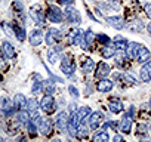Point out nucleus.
<instances>
[{
  "mask_svg": "<svg viewBox=\"0 0 151 142\" xmlns=\"http://www.w3.org/2000/svg\"><path fill=\"white\" fill-rule=\"evenodd\" d=\"M96 39H98L99 43H104V44H108V43H110V37H108L107 34H99Z\"/></svg>",
  "mask_w": 151,
  "mask_h": 142,
  "instance_id": "nucleus-35",
  "label": "nucleus"
},
{
  "mask_svg": "<svg viewBox=\"0 0 151 142\" xmlns=\"http://www.w3.org/2000/svg\"><path fill=\"white\" fill-rule=\"evenodd\" d=\"M17 118H18L19 123H25V124H27V123L30 121V113L25 111V110H19L18 114H17Z\"/></svg>",
  "mask_w": 151,
  "mask_h": 142,
  "instance_id": "nucleus-31",
  "label": "nucleus"
},
{
  "mask_svg": "<svg viewBox=\"0 0 151 142\" xmlns=\"http://www.w3.org/2000/svg\"><path fill=\"white\" fill-rule=\"evenodd\" d=\"M47 19L53 24H59L64 21V14L58 6H50L47 11Z\"/></svg>",
  "mask_w": 151,
  "mask_h": 142,
  "instance_id": "nucleus-5",
  "label": "nucleus"
},
{
  "mask_svg": "<svg viewBox=\"0 0 151 142\" xmlns=\"http://www.w3.org/2000/svg\"><path fill=\"white\" fill-rule=\"evenodd\" d=\"M139 77H141V80H142L144 83L151 82V62H150V61L142 65V68H141V71H139Z\"/></svg>",
  "mask_w": 151,
  "mask_h": 142,
  "instance_id": "nucleus-12",
  "label": "nucleus"
},
{
  "mask_svg": "<svg viewBox=\"0 0 151 142\" xmlns=\"http://www.w3.org/2000/svg\"><path fill=\"white\" fill-rule=\"evenodd\" d=\"M113 44H114V47H116L117 50H126V47H127L129 42H127L124 37H122V36H117V37L114 39Z\"/></svg>",
  "mask_w": 151,
  "mask_h": 142,
  "instance_id": "nucleus-20",
  "label": "nucleus"
},
{
  "mask_svg": "<svg viewBox=\"0 0 151 142\" xmlns=\"http://www.w3.org/2000/svg\"><path fill=\"white\" fill-rule=\"evenodd\" d=\"M113 87H114V83L108 79H99V82L96 83V90L101 93H108L111 92Z\"/></svg>",
  "mask_w": 151,
  "mask_h": 142,
  "instance_id": "nucleus-10",
  "label": "nucleus"
},
{
  "mask_svg": "<svg viewBox=\"0 0 151 142\" xmlns=\"http://www.w3.org/2000/svg\"><path fill=\"white\" fill-rule=\"evenodd\" d=\"M138 135H147V132H148V127L145 126V124H138Z\"/></svg>",
  "mask_w": 151,
  "mask_h": 142,
  "instance_id": "nucleus-38",
  "label": "nucleus"
},
{
  "mask_svg": "<svg viewBox=\"0 0 151 142\" xmlns=\"http://www.w3.org/2000/svg\"><path fill=\"white\" fill-rule=\"evenodd\" d=\"M141 46H142V44H141V43H136V42L129 43L127 47H126V55H127V58H129V59H135L136 55H138V52H139V47H141Z\"/></svg>",
  "mask_w": 151,
  "mask_h": 142,
  "instance_id": "nucleus-16",
  "label": "nucleus"
},
{
  "mask_svg": "<svg viewBox=\"0 0 151 142\" xmlns=\"http://www.w3.org/2000/svg\"><path fill=\"white\" fill-rule=\"evenodd\" d=\"M108 108H110V111H111L113 114H120V113L123 111V104H122L119 99H111Z\"/></svg>",
  "mask_w": 151,
  "mask_h": 142,
  "instance_id": "nucleus-21",
  "label": "nucleus"
},
{
  "mask_svg": "<svg viewBox=\"0 0 151 142\" xmlns=\"http://www.w3.org/2000/svg\"><path fill=\"white\" fill-rule=\"evenodd\" d=\"M61 39H62V33H61L59 30H56V28H49L47 33H46V37H45V40H46V43H47L49 46H53V44L58 43Z\"/></svg>",
  "mask_w": 151,
  "mask_h": 142,
  "instance_id": "nucleus-7",
  "label": "nucleus"
},
{
  "mask_svg": "<svg viewBox=\"0 0 151 142\" xmlns=\"http://www.w3.org/2000/svg\"><path fill=\"white\" fill-rule=\"evenodd\" d=\"M111 73V70H110V65L105 64V62H99L98 67H96V73H95V77L99 80V79H105L108 74Z\"/></svg>",
  "mask_w": 151,
  "mask_h": 142,
  "instance_id": "nucleus-11",
  "label": "nucleus"
},
{
  "mask_svg": "<svg viewBox=\"0 0 151 142\" xmlns=\"http://www.w3.org/2000/svg\"><path fill=\"white\" fill-rule=\"evenodd\" d=\"M73 2H74V0H61V3H64V5H73Z\"/></svg>",
  "mask_w": 151,
  "mask_h": 142,
  "instance_id": "nucleus-43",
  "label": "nucleus"
},
{
  "mask_svg": "<svg viewBox=\"0 0 151 142\" xmlns=\"http://www.w3.org/2000/svg\"><path fill=\"white\" fill-rule=\"evenodd\" d=\"M12 27H14L15 37H18V40H19V42H24V40H25V30H24L22 27L17 25V24H12Z\"/></svg>",
  "mask_w": 151,
  "mask_h": 142,
  "instance_id": "nucleus-28",
  "label": "nucleus"
},
{
  "mask_svg": "<svg viewBox=\"0 0 151 142\" xmlns=\"http://www.w3.org/2000/svg\"><path fill=\"white\" fill-rule=\"evenodd\" d=\"M65 142H71V141H65Z\"/></svg>",
  "mask_w": 151,
  "mask_h": 142,
  "instance_id": "nucleus-50",
  "label": "nucleus"
},
{
  "mask_svg": "<svg viewBox=\"0 0 151 142\" xmlns=\"http://www.w3.org/2000/svg\"><path fill=\"white\" fill-rule=\"evenodd\" d=\"M142 142H151V139H145V141H142Z\"/></svg>",
  "mask_w": 151,
  "mask_h": 142,
  "instance_id": "nucleus-47",
  "label": "nucleus"
},
{
  "mask_svg": "<svg viewBox=\"0 0 151 142\" xmlns=\"http://www.w3.org/2000/svg\"><path fill=\"white\" fill-rule=\"evenodd\" d=\"M64 18H65L70 24H73V25H80V22H82V18H80L79 11L76 9V8H73L71 5L65 9V12H64Z\"/></svg>",
  "mask_w": 151,
  "mask_h": 142,
  "instance_id": "nucleus-1",
  "label": "nucleus"
},
{
  "mask_svg": "<svg viewBox=\"0 0 151 142\" xmlns=\"http://www.w3.org/2000/svg\"><path fill=\"white\" fill-rule=\"evenodd\" d=\"M62 59V62H61V71L67 76V77H71L73 74H74V71H76V65H74V62L70 59V56H62L61 58Z\"/></svg>",
  "mask_w": 151,
  "mask_h": 142,
  "instance_id": "nucleus-4",
  "label": "nucleus"
},
{
  "mask_svg": "<svg viewBox=\"0 0 151 142\" xmlns=\"http://www.w3.org/2000/svg\"><path fill=\"white\" fill-rule=\"evenodd\" d=\"M93 37H95V34H93V31H92V30H88V31H85V37H83L82 47H83V49H88V47L92 44V40H93Z\"/></svg>",
  "mask_w": 151,
  "mask_h": 142,
  "instance_id": "nucleus-24",
  "label": "nucleus"
},
{
  "mask_svg": "<svg viewBox=\"0 0 151 142\" xmlns=\"http://www.w3.org/2000/svg\"><path fill=\"white\" fill-rule=\"evenodd\" d=\"M68 92L71 93V96H73V98H76V99L79 98V90L76 89L74 86H70V87H68Z\"/></svg>",
  "mask_w": 151,
  "mask_h": 142,
  "instance_id": "nucleus-40",
  "label": "nucleus"
},
{
  "mask_svg": "<svg viewBox=\"0 0 151 142\" xmlns=\"http://www.w3.org/2000/svg\"><path fill=\"white\" fill-rule=\"evenodd\" d=\"M50 142H61V141H59V139H52Z\"/></svg>",
  "mask_w": 151,
  "mask_h": 142,
  "instance_id": "nucleus-45",
  "label": "nucleus"
},
{
  "mask_svg": "<svg viewBox=\"0 0 151 142\" xmlns=\"http://www.w3.org/2000/svg\"><path fill=\"white\" fill-rule=\"evenodd\" d=\"M113 142H126V141L123 139V136H120V135H116V136L113 138Z\"/></svg>",
  "mask_w": 151,
  "mask_h": 142,
  "instance_id": "nucleus-42",
  "label": "nucleus"
},
{
  "mask_svg": "<svg viewBox=\"0 0 151 142\" xmlns=\"http://www.w3.org/2000/svg\"><path fill=\"white\" fill-rule=\"evenodd\" d=\"M116 52H117V49L114 47V44H105L101 50V55L104 58H113L116 55Z\"/></svg>",
  "mask_w": 151,
  "mask_h": 142,
  "instance_id": "nucleus-23",
  "label": "nucleus"
},
{
  "mask_svg": "<svg viewBox=\"0 0 151 142\" xmlns=\"http://www.w3.org/2000/svg\"><path fill=\"white\" fill-rule=\"evenodd\" d=\"M83 37H85V31L80 30V28H77V30H74V31L71 33V36H70V43H71L73 46H82Z\"/></svg>",
  "mask_w": 151,
  "mask_h": 142,
  "instance_id": "nucleus-9",
  "label": "nucleus"
},
{
  "mask_svg": "<svg viewBox=\"0 0 151 142\" xmlns=\"http://www.w3.org/2000/svg\"><path fill=\"white\" fill-rule=\"evenodd\" d=\"M145 14H147V16L151 19V3H147V5H145Z\"/></svg>",
  "mask_w": 151,
  "mask_h": 142,
  "instance_id": "nucleus-41",
  "label": "nucleus"
},
{
  "mask_svg": "<svg viewBox=\"0 0 151 142\" xmlns=\"http://www.w3.org/2000/svg\"><path fill=\"white\" fill-rule=\"evenodd\" d=\"M93 142H110V135H108L105 130H101V132L95 133Z\"/></svg>",
  "mask_w": 151,
  "mask_h": 142,
  "instance_id": "nucleus-27",
  "label": "nucleus"
},
{
  "mask_svg": "<svg viewBox=\"0 0 151 142\" xmlns=\"http://www.w3.org/2000/svg\"><path fill=\"white\" fill-rule=\"evenodd\" d=\"M102 120H104V114H102L101 111L91 113V115H89V127H91L92 130L98 129L99 124L102 123Z\"/></svg>",
  "mask_w": 151,
  "mask_h": 142,
  "instance_id": "nucleus-8",
  "label": "nucleus"
},
{
  "mask_svg": "<svg viewBox=\"0 0 151 142\" xmlns=\"http://www.w3.org/2000/svg\"><path fill=\"white\" fill-rule=\"evenodd\" d=\"M19 142H27V141H25L24 138H21V139H19Z\"/></svg>",
  "mask_w": 151,
  "mask_h": 142,
  "instance_id": "nucleus-46",
  "label": "nucleus"
},
{
  "mask_svg": "<svg viewBox=\"0 0 151 142\" xmlns=\"http://www.w3.org/2000/svg\"><path fill=\"white\" fill-rule=\"evenodd\" d=\"M28 42L31 46H40V43L43 42V33L40 30H33L28 36Z\"/></svg>",
  "mask_w": 151,
  "mask_h": 142,
  "instance_id": "nucleus-14",
  "label": "nucleus"
},
{
  "mask_svg": "<svg viewBox=\"0 0 151 142\" xmlns=\"http://www.w3.org/2000/svg\"><path fill=\"white\" fill-rule=\"evenodd\" d=\"M2 49H3V52H5L6 56H9V58H14V56H15V47L12 46V43H9V42H3Z\"/></svg>",
  "mask_w": 151,
  "mask_h": 142,
  "instance_id": "nucleus-26",
  "label": "nucleus"
},
{
  "mask_svg": "<svg viewBox=\"0 0 151 142\" xmlns=\"http://www.w3.org/2000/svg\"><path fill=\"white\" fill-rule=\"evenodd\" d=\"M37 118H39L37 120V130L42 135L47 136L52 132V121L49 118H45V117H37Z\"/></svg>",
  "mask_w": 151,
  "mask_h": 142,
  "instance_id": "nucleus-6",
  "label": "nucleus"
},
{
  "mask_svg": "<svg viewBox=\"0 0 151 142\" xmlns=\"http://www.w3.org/2000/svg\"><path fill=\"white\" fill-rule=\"evenodd\" d=\"M40 107H42V110L45 113L52 114V113L56 111V101H55V98L52 95H45L42 98V101H40Z\"/></svg>",
  "mask_w": 151,
  "mask_h": 142,
  "instance_id": "nucleus-2",
  "label": "nucleus"
},
{
  "mask_svg": "<svg viewBox=\"0 0 151 142\" xmlns=\"http://www.w3.org/2000/svg\"><path fill=\"white\" fill-rule=\"evenodd\" d=\"M110 2H114V0H110Z\"/></svg>",
  "mask_w": 151,
  "mask_h": 142,
  "instance_id": "nucleus-51",
  "label": "nucleus"
},
{
  "mask_svg": "<svg viewBox=\"0 0 151 142\" xmlns=\"http://www.w3.org/2000/svg\"><path fill=\"white\" fill-rule=\"evenodd\" d=\"M39 107H40V104L37 102V99H34V98L27 99V105H25V108H27V111H28V113H34Z\"/></svg>",
  "mask_w": 151,
  "mask_h": 142,
  "instance_id": "nucleus-30",
  "label": "nucleus"
},
{
  "mask_svg": "<svg viewBox=\"0 0 151 142\" xmlns=\"http://www.w3.org/2000/svg\"><path fill=\"white\" fill-rule=\"evenodd\" d=\"M43 90L46 92V95H52L55 92V86L50 82H43Z\"/></svg>",
  "mask_w": 151,
  "mask_h": 142,
  "instance_id": "nucleus-34",
  "label": "nucleus"
},
{
  "mask_svg": "<svg viewBox=\"0 0 151 142\" xmlns=\"http://www.w3.org/2000/svg\"><path fill=\"white\" fill-rule=\"evenodd\" d=\"M93 70H95V62H93V59H92V58H86L85 62H83V65H82V71H83L85 74H89V73H92Z\"/></svg>",
  "mask_w": 151,
  "mask_h": 142,
  "instance_id": "nucleus-22",
  "label": "nucleus"
},
{
  "mask_svg": "<svg viewBox=\"0 0 151 142\" xmlns=\"http://www.w3.org/2000/svg\"><path fill=\"white\" fill-rule=\"evenodd\" d=\"M88 135H89L88 124H85V123H80V126L77 127V132H76V136H77V138H80V139H85V138H88Z\"/></svg>",
  "mask_w": 151,
  "mask_h": 142,
  "instance_id": "nucleus-25",
  "label": "nucleus"
},
{
  "mask_svg": "<svg viewBox=\"0 0 151 142\" xmlns=\"http://www.w3.org/2000/svg\"><path fill=\"white\" fill-rule=\"evenodd\" d=\"M150 107H151V99H150Z\"/></svg>",
  "mask_w": 151,
  "mask_h": 142,
  "instance_id": "nucleus-49",
  "label": "nucleus"
},
{
  "mask_svg": "<svg viewBox=\"0 0 151 142\" xmlns=\"http://www.w3.org/2000/svg\"><path fill=\"white\" fill-rule=\"evenodd\" d=\"M123 79H124L127 83H130V85H138V80H136L135 77H132L130 74H123Z\"/></svg>",
  "mask_w": 151,
  "mask_h": 142,
  "instance_id": "nucleus-36",
  "label": "nucleus"
},
{
  "mask_svg": "<svg viewBox=\"0 0 151 142\" xmlns=\"http://www.w3.org/2000/svg\"><path fill=\"white\" fill-rule=\"evenodd\" d=\"M129 30H130V31H142V30H144V24H142L139 19H133V21L129 24Z\"/></svg>",
  "mask_w": 151,
  "mask_h": 142,
  "instance_id": "nucleus-32",
  "label": "nucleus"
},
{
  "mask_svg": "<svg viewBox=\"0 0 151 142\" xmlns=\"http://www.w3.org/2000/svg\"><path fill=\"white\" fill-rule=\"evenodd\" d=\"M136 59H138V62H141V64L148 62V59H150V50H148L147 47L141 46V47H139V52H138V55H136Z\"/></svg>",
  "mask_w": 151,
  "mask_h": 142,
  "instance_id": "nucleus-19",
  "label": "nucleus"
},
{
  "mask_svg": "<svg viewBox=\"0 0 151 142\" xmlns=\"http://www.w3.org/2000/svg\"><path fill=\"white\" fill-rule=\"evenodd\" d=\"M147 31H148V33H150V34H151V22H150V24H148V25H147Z\"/></svg>",
  "mask_w": 151,
  "mask_h": 142,
  "instance_id": "nucleus-44",
  "label": "nucleus"
},
{
  "mask_svg": "<svg viewBox=\"0 0 151 142\" xmlns=\"http://www.w3.org/2000/svg\"><path fill=\"white\" fill-rule=\"evenodd\" d=\"M42 90H43V83L36 82L34 86H33V93H37V92H42Z\"/></svg>",
  "mask_w": 151,
  "mask_h": 142,
  "instance_id": "nucleus-39",
  "label": "nucleus"
},
{
  "mask_svg": "<svg viewBox=\"0 0 151 142\" xmlns=\"http://www.w3.org/2000/svg\"><path fill=\"white\" fill-rule=\"evenodd\" d=\"M30 16L34 19V22L37 24V25H45V12L42 11V6L40 5H33L31 8H30Z\"/></svg>",
  "mask_w": 151,
  "mask_h": 142,
  "instance_id": "nucleus-3",
  "label": "nucleus"
},
{
  "mask_svg": "<svg viewBox=\"0 0 151 142\" xmlns=\"http://www.w3.org/2000/svg\"><path fill=\"white\" fill-rule=\"evenodd\" d=\"M119 130L123 132V133H130V130H132V120H130V117H129L127 114H124L123 118L120 120V123H119Z\"/></svg>",
  "mask_w": 151,
  "mask_h": 142,
  "instance_id": "nucleus-15",
  "label": "nucleus"
},
{
  "mask_svg": "<svg viewBox=\"0 0 151 142\" xmlns=\"http://www.w3.org/2000/svg\"><path fill=\"white\" fill-rule=\"evenodd\" d=\"M27 129H28V132H30V135H33V136L36 135V130H37V127L34 126V123H33L31 120H30V121L27 123Z\"/></svg>",
  "mask_w": 151,
  "mask_h": 142,
  "instance_id": "nucleus-37",
  "label": "nucleus"
},
{
  "mask_svg": "<svg viewBox=\"0 0 151 142\" xmlns=\"http://www.w3.org/2000/svg\"><path fill=\"white\" fill-rule=\"evenodd\" d=\"M0 142H5V139H3V138H0Z\"/></svg>",
  "mask_w": 151,
  "mask_h": 142,
  "instance_id": "nucleus-48",
  "label": "nucleus"
},
{
  "mask_svg": "<svg viewBox=\"0 0 151 142\" xmlns=\"http://www.w3.org/2000/svg\"><path fill=\"white\" fill-rule=\"evenodd\" d=\"M116 59H117V64L119 65H123L124 62H126V59H127V55L124 53V50H119V52H116Z\"/></svg>",
  "mask_w": 151,
  "mask_h": 142,
  "instance_id": "nucleus-33",
  "label": "nucleus"
},
{
  "mask_svg": "<svg viewBox=\"0 0 151 142\" xmlns=\"http://www.w3.org/2000/svg\"><path fill=\"white\" fill-rule=\"evenodd\" d=\"M58 58H59V49H56V47L49 49V52H47V61L50 64H55L58 61Z\"/></svg>",
  "mask_w": 151,
  "mask_h": 142,
  "instance_id": "nucleus-29",
  "label": "nucleus"
},
{
  "mask_svg": "<svg viewBox=\"0 0 151 142\" xmlns=\"http://www.w3.org/2000/svg\"><path fill=\"white\" fill-rule=\"evenodd\" d=\"M107 22L111 27H114L116 30H122L124 27V19L122 16H110V18H107Z\"/></svg>",
  "mask_w": 151,
  "mask_h": 142,
  "instance_id": "nucleus-17",
  "label": "nucleus"
},
{
  "mask_svg": "<svg viewBox=\"0 0 151 142\" xmlns=\"http://www.w3.org/2000/svg\"><path fill=\"white\" fill-rule=\"evenodd\" d=\"M68 126V114L65 111H61L58 115H56V127L59 132H64Z\"/></svg>",
  "mask_w": 151,
  "mask_h": 142,
  "instance_id": "nucleus-13",
  "label": "nucleus"
},
{
  "mask_svg": "<svg viewBox=\"0 0 151 142\" xmlns=\"http://www.w3.org/2000/svg\"><path fill=\"white\" fill-rule=\"evenodd\" d=\"M25 105H27V98L22 93H17L15 98H14V108L22 110V108H25Z\"/></svg>",
  "mask_w": 151,
  "mask_h": 142,
  "instance_id": "nucleus-18",
  "label": "nucleus"
}]
</instances>
